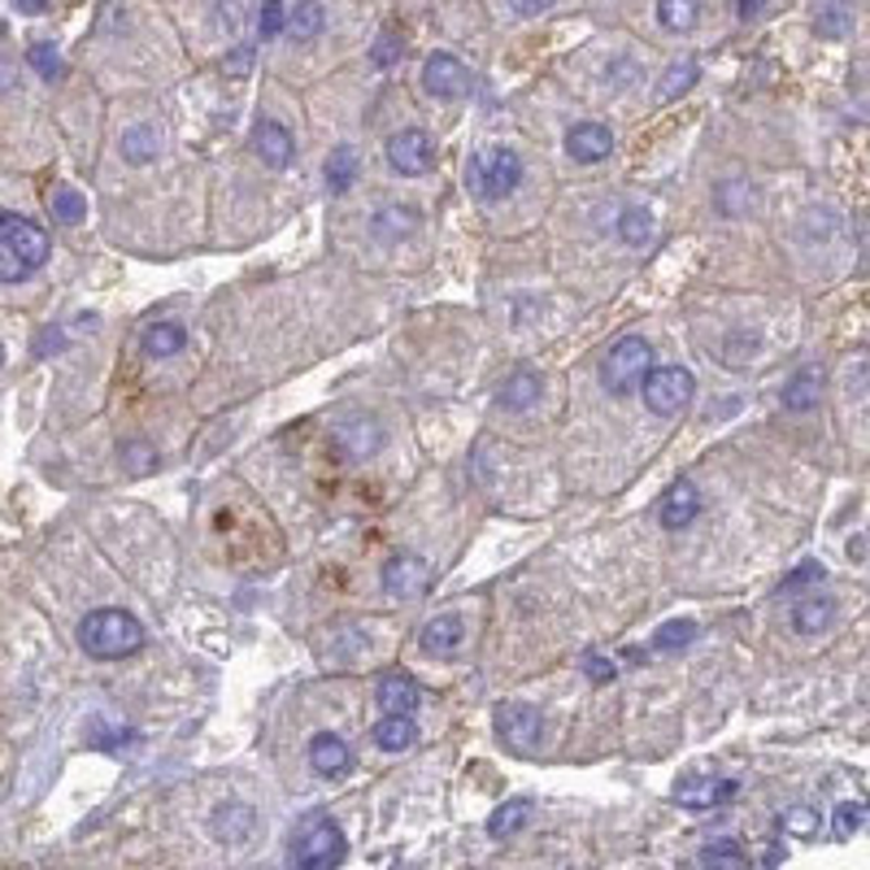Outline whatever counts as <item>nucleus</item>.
I'll use <instances>...</instances> for the list:
<instances>
[{
	"mask_svg": "<svg viewBox=\"0 0 870 870\" xmlns=\"http://www.w3.org/2000/svg\"><path fill=\"white\" fill-rule=\"evenodd\" d=\"M49 253H53V240L40 222L0 210V284H26L31 275L44 270Z\"/></svg>",
	"mask_w": 870,
	"mask_h": 870,
	"instance_id": "f257e3e1",
	"label": "nucleus"
},
{
	"mask_svg": "<svg viewBox=\"0 0 870 870\" xmlns=\"http://www.w3.org/2000/svg\"><path fill=\"white\" fill-rule=\"evenodd\" d=\"M78 645L96 661H123V657L145 649V627L127 609H114V605L109 609H92L78 623Z\"/></svg>",
	"mask_w": 870,
	"mask_h": 870,
	"instance_id": "f03ea898",
	"label": "nucleus"
},
{
	"mask_svg": "<svg viewBox=\"0 0 870 870\" xmlns=\"http://www.w3.org/2000/svg\"><path fill=\"white\" fill-rule=\"evenodd\" d=\"M344 853H349V840H344V831L331 823V818H309L305 827H300V836L291 840V867L296 870H331L344 862Z\"/></svg>",
	"mask_w": 870,
	"mask_h": 870,
	"instance_id": "7ed1b4c3",
	"label": "nucleus"
},
{
	"mask_svg": "<svg viewBox=\"0 0 870 870\" xmlns=\"http://www.w3.org/2000/svg\"><path fill=\"white\" fill-rule=\"evenodd\" d=\"M645 405L657 418H675L688 410V401L697 396V379L683 365H649V374L640 379Z\"/></svg>",
	"mask_w": 870,
	"mask_h": 870,
	"instance_id": "20e7f679",
	"label": "nucleus"
},
{
	"mask_svg": "<svg viewBox=\"0 0 870 870\" xmlns=\"http://www.w3.org/2000/svg\"><path fill=\"white\" fill-rule=\"evenodd\" d=\"M652 365V349L645 336H627V340H618L614 349H609V358L601 365V383H605V392H614V396H632L636 388H640V379L649 374Z\"/></svg>",
	"mask_w": 870,
	"mask_h": 870,
	"instance_id": "39448f33",
	"label": "nucleus"
},
{
	"mask_svg": "<svg viewBox=\"0 0 870 870\" xmlns=\"http://www.w3.org/2000/svg\"><path fill=\"white\" fill-rule=\"evenodd\" d=\"M470 188L484 197V201H506L509 192L522 183V157L509 152V148H484L475 161H470Z\"/></svg>",
	"mask_w": 870,
	"mask_h": 870,
	"instance_id": "423d86ee",
	"label": "nucleus"
},
{
	"mask_svg": "<svg viewBox=\"0 0 870 870\" xmlns=\"http://www.w3.org/2000/svg\"><path fill=\"white\" fill-rule=\"evenodd\" d=\"M388 166L396 170V174H405V179H418V174H427L435 166V145L427 131H396L392 140H388Z\"/></svg>",
	"mask_w": 870,
	"mask_h": 870,
	"instance_id": "0eeeda50",
	"label": "nucleus"
},
{
	"mask_svg": "<svg viewBox=\"0 0 870 870\" xmlns=\"http://www.w3.org/2000/svg\"><path fill=\"white\" fill-rule=\"evenodd\" d=\"M427 587H432V566L423 558H414V553H401V558H392L383 566V592L392 601H414Z\"/></svg>",
	"mask_w": 870,
	"mask_h": 870,
	"instance_id": "6e6552de",
	"label": "nucleus"
},
{
	"mask_svg": "<svg viewBox=\"0 0 870 870\" xmlns=\"http://www.w3.org/2000/svg\"><path fill=\"white\" fill-rule=\"evenodd\" d=\"M540 731H544V719L535 705H501L497 710V735L513 753H531L540 744Z\"/></svg>",
	"mask_w": 870,
	"mask_h": 870,
	"instance_id": "1a4fd4ad",
	"label": "nucleus"
},
{
	"mask_svg": "<svg viewBox=\"0 0 870 870\" xmlns=\"http://www.w3.org/2000/svg\"><path fill=\"white\" fill-rule=\"evenodd\" d=\"M210 831H214L217 845L240 849V845H248V840L257 836V809H253V805H244V800H226V805H217L214 809Z\"/></svg>",
	"mask_w": 870,
	"mask_h": 870,
	"instance_id": "9d476101",
	"label": "nucleus"
},
{
	"mask_svg": "<svg viewBox=\"0 0 870 870\" xmlns=\"http://www.w3.org/2000/svg\"><path fill=\"white\" fill-rule=\"evenodd\" d=\"M423 87L432 92L435 100H457V96L470 92V71L453 53H435L423 66Z\"/></svg>",
	"mask_w": 870,
	"mask_h": 870,
	"instance_id": "9b49d317",
	"label": "nucleus"
},
{
	"mask_svg": "<svg viewBox=\"0 0 870 870\" xmlns=\"http://www.w3.org/2000/svg\"><path fill=\"white\" fill-rule=\"evenodd\" d=\"M309 766H314V775H322V779H340V775L353 771V749L344 744V735L318 731V735L309 740Z\"/></svg>",
	"mask_w": 870,
	"mask_h": 870,
	"instance_id": "f8f14e48",
	"label": "nucleus"
},
{
	"mask_svg": "<svg viewBox=\"0 0 870 870\" xmlns=\"http://www.w3.org/2000/svg\"><path fill=\"white\" fill-rule=\"evenodd\" d=\"M740 784L735 779H710V775H692L675 788V805L683 809H719L726 800H735Z\"/></svg>",
	"mask_w": 870,
	"mask_h": 870,
	"instance_id": "ddd939ff",
	"label": "nucleus"
},
{
	"mask_svg": "<svg viewBox=\"0 0 870 870\" xmlns=\"http://www.w3.org/2000/svg\"><path fill=\"white\" fill-rule=\"evenodd\" d=\"M697 513H701V492H697V484H692V479H679V484H670V492L661 497L657 522H661L666 531H683Z\"/></svg>",
	"mask_w": 870,
	"mask_h": 870,
	"instance_id": "4468645a",
	"label": "nucleus"
},
{
	"mask_svg": "<svg viewBox=\"0 0 870 870\" xmlns=\"http://www.w3.org/2000/svg\"><path fill=\"white\" fill-rule=\"evenodd\" d=\"M566 152L580 161V166H596L614 152V131L605 123H580L566 131Z\"/></svg>",
	"mask_w": 870,
	"mask_h": 870,
	"instance_id": "2eb2a0df",
	"label": "nucleus"
},
{
	"mask_svg": "<svg viewBox=\"0 0 870 870\" xmlns=\"http://www.w3.org/2000/svg\"><path fill=\"white\" fill-rule=\"evenodd\" d=\"M374 701H379V710H383V714H414V710H418V701H423V692H418V683H414L405 670H392V675H383V679H379Z\"/></svg>",
	"mask_w": 870,
	"mask_h": 870,
	"instance_id": "dca6fc26",
	"label": "nucleus"
},
{
	"mask_svg": "<svg viewBox=\"0 0 870 870\" xmlns=\"http://www.w3.org/2000/svg\"><path fill=\"white\" fill-rule=\"evenodd\" d=\"M253 152L270 166V170H288L291 157H296V145H291L288 127H279V123H257L253 127Z\"/></svg>",
	"mask_w": 870,
	"mask_h": 870,
	"instance_id": "f3484780",
	"label": "nucleus"
},
{
	"mask_svg": "<svg viewBox=\"0 0 870 870\" xmlns=\"http://www.w3.org/2000/svg\"><path fill=\"white\" fill-rule=\"evenodd\" d=\"M466 645V623L461 614H439L423 627V652L432 657H453V652Z\"/></svg>",
	"mask_w": 870,
	"mask_h": 870,
	"instance_id": "a211bd4d",
	"label": "nucleus"
},
{
	"mask_svg": "<svg viewBox=\"0 0 870 870\" xmlns=\"http://www.w3.org/2000/svg\"><path fill=\"white\" fill-rule=\"evenodd\" d=\"M379 444H383L379 423H365V418H353V423H344V427L336 432V448H340L349 461H365Z\"/></svg>",
	"mask_w": 870,
	"mask_h": 870,
	"instance_id": "6ab92c4d",
	"label": "nucleus"
},
{
	"mask_svg": "<svg viewBox=\"0 0 870 870\" xmlns=\"http://www.w3.org/2000/svg\"><path fill=\"white\" fill-rule=\"evenodd\" d=\"M418 723L410 719V714H383L379 723H374V744L383 749V753H405V749H414L418 744Z\"/></svg>",
	"mask_w": 870,
	"mask_h": 870,
	"instance_id": "aec40b11",
	"label": "nucleus"
},
{
	"mask_svg": "<svg viewBox=\"0 0 870 870\" xmlns=\"http://www.w3.org/2000/svg\"><path fill=\"white\" fill-rule=\"evenodd\" d=\"M497 401H501V410H509V414L531 410V405L540 401V374H535V370H518V374H509L506 383H501V392H497Z\"/></svg>",
	"mask_w": 870,
	"mask_h": 870,
	"instance_id": "412c9836",
	"label": "nucleus"
},
{
	"mask_svg": "<svg viewBox=\"0 0 870 870\" xmlns=\"http://www.w3.org/2000/svg\"><path fill=\"white\" fill-rule=\"evenodd\" d=\"M836 623V601L831 596H809L793 609V632L797 636H823Z\"/></svg>",
	"mask_w": 870,
	"mask_h": 870,
	"instance_id": "4be33fe9",
	"label": "nucleus"
},
{
	"mask_svg": "<svg viewBox=\"0 0 870 870\" xmlns=\"http://www.w3.org/2000/svg\"><path fill=\"white\" fill-rule=\"evenodd\" d=\"M531 814H535V805H531L527 797L506 800V805L488 818V836H492V840H509V836H518V831L531 823Z\"/></svg>",
	"mask_w": 870,
	"mask_h": 870,
	"instance_id": "5701e85b",
	"label": "nucleus"
},
{
	"mask_svg": "<svg viewBox=\"0 0 870 870\" xmlns=\"http://www.w3.org/2000/svg\"><path fill=\"white\" fill-rule=\"evenodd\" d=\"M358 170H362V157H358V148L340 145L331 157H327V188L340 197V192H349L353 183H358Z\"/></svg>",
	"mask_w": 870,
	"mask_h": 870,
	"instance_id": "b1692460",
	"label": "nucleus"
},
{
	"mask_svg": "<svg viewBox=\"0 0 870 870\" xmlns=\"http://www.w3.org/2000/svg\"><path fill=\"white\" fill-rule=\"evenodd\" d=\"M818 392H823V379H818L814 370H800V374H793V379L784 383V410H788V414L814 410V405H818Z\"/></svg>",
	"mask_w": 870,
	"mask_h": 870,
	"instance_id": "393cba45",
	"label": "nucleus"
},
{
	"mask_svg": "<svg viewBox=\"0 0 870 870\" xmlns=\"http://www.w3.org/2000/svg\"><path fill=\"white\" fill-rule=\"evenodd\" d=\"M183 344H188V331L179 322H152L145 331L148 358H174V353H183Z\"/></svg>",
	"mask_w": 870,
	"mask_h": 870,
	"instance_id": "a878e982",
	"label": "nucleus"
},
{
	"mask_svg": "<svg viewBox=\"0 0 870 870\" xmlns=\"http://www.w3.org/2000/svg\"><path fill=\"white\" fill-rule=\"evenodd\" d=\"M157 148H161L157 127H148V123H136V127L123 131V157H127L131 166H148V161L157 157Z\"/></svg>",
	"mask_w": 870,
	"mask_h": 870,
	"instance_id": "bb28decb",
	"label": "nucleus"
},
{
	"mask_svg": "<svg viewBox=\"0 0 870 870\" xmlns=\"http://www.w3.org/2000/svg\"><path fill=\"white\" fill-rule=\"evenodd\" d=\"M370 226H374L379 240H401V235H410V231L418 226V210H410V205H388V210L374 214Z\"/></svg>",
	"mask_w": 870,
	"mask_h": 870,
	"instance_id": "cd10ccee",
	"label": "nucleus"
},
{
	"mask_svg": "<svg viewBox=\"0 0 870 870\" xmlns=\"http://www.w3.org/2000/svg\"><path fill=\"white\" fill-rule=\"evenodd\" d=\"M697 18H701V0H657V22L666 26V31H692L697 26Z\"/></svg>",
	"mask_w": 870,
	"mask_h": 870,
	"instance_id": "c85d7f7f",
	"label": "nucleus"
},
{
	"mask_svg": "<svg viewBox=\"0 0 870 870\" xmlns=\"http://www.w3.org/2000/svg\"><path fill=\"white\" fill-rule=\"evenodd\" d=\"M697 862H701V867L740 870V867H749V853H744V845H740V840L723 836V840H710V845L701 849V858H697Z\"/></svg>",
	"mask_w": 870,
	"mask_h": 870,
	"instance_id": "c756f323",
	"label": "nucleus"
},
{
	"mask_svg": "<svg viewBox=\"0 0 870 870\" xmlns=\"http://www.w3.org/2000/svg\"><path fill=\"white\" fill-rule=\"evenodd\" d=\"M618 240H623V244H632V248H645V244L652 240V214L649 210L627 205V210L618 214Z\"/></svg>",
	"mask_w": 870,
	"mask_h": 870,
	"instance_id": "7c9ffc66",
	"label": "nucleus"
},
{
	"mask_svg": "<svg viewBox=\"0 0 870 870\" xmlns=\"http://www.w3.org/2000/svg\"><path fill=\"white\" fill-rule=\"evenodd\" d=\"M697 78H701V66H697L692 57L675 62L670 71L661 74V83H657V100H675V96H683V92H688Z\"/></svg>",
	"mask_w": 870,
	"mask_h": 870,
	"instance_id": "2f4dec72",
	"label": "nucleus"
},
{
	"mask_svg": "<svg viewBox=\"0 0 870 870\" xmlns=\"http://www.w3.org/2000/svg\"><path fill=\"white\" fill-rule=\"evenodd\" d=\"M322 22H327L322 0H300V4L288 13V31L296 35V40H314V35L322 31Z\"/></svg>",
	"mask_w": 870,
	"mask_h": 870,
	"instance_id": "473e14b6",
	"label": "nucleus"
},
{
	"mask_svg": "<svg viewBox=\"0 0 870 870\" xmlns=\"http://www.w3.org/2000/svg\"><path fill=\"white\" fill-rule=\"evenodd\" d=\"M697 636H701V627H697L692 618H670V623H661V627L652 632V645H657V649H666V652H675V649H688Z\"/></svg>",
	"mask_w": 870,
	"mask_h": 870,
	"instance_id": "72a5a7b5",
	"label": "nucleus"
},
{
	"mask_svg": "<svg viewBox=\"0 0 870 870\" xmlns=\"http://www.w3.org/2000/svg\"><path fill=\"white\" fill-rule=\"evenodd\" d=\"M814 26H818L823 40H840V35L849 31V4H845V0H818Z\"/></svg>",
	"mask_w": 870,
	"mask_h": 870,
	"instance_id": "f704fd0d",
	"label": "nucleus"
},
{
	"mask_svg": "<svg viewBox=\"0 0 870 870\" xmlns=\"http://www.w3.org/2000/svg\"><path fill=\"white\" fill-rule=\"evenodd\" d=\"M818 827H823V818H818V809H809V805H793V809L779 814V831H788V836H797V840H814Z\"/></svg>",
	"mask_w": 870,
	"mask_h": 870,
	"instance_id": "c9c22d12",
	"label": "nucleus"
},
{
	"mask_svg": "<svg viewBox=\"0 0 870 870\" xmlns=\"http://www.w3.org/2000/svg\"><path fill=\"white\" fill-rule=\"evenodd\" d=\"M49 205H53V217L66 222V226H74V222L87 217V201H83V192H74V188H57V192L49 197Z\"/></svg>",
	"mask_w": 870,
	"mask_h": 870,
	"instance_id": "e433bc0d",
	"label": "nucleus"
},
{
	"mask_svg": "<svg viewBox=\"0 0 870 870\" xmlns=\"http://www.w3.org/2000/svg\"><path fill=\"white\" fill-rule=\"evenodd\" d=\"M862 827H867V800H845V805L836 809V836L849 840V836H858Z\"/></svg>",
	"mask_w": 870,
	"mask_h": 870,
	"instance_id": "4c0bfd02",
	"label": "nucleus"
},
{
	"mask_svg": "<svg viewBox=\"0 0 870 870\" xmlns=\"http://www.w3.org/2000/svg\"><path fill=\"white\" fill-rule=\"evenodd\" d=\"M123 466H127L131 475H148V470H157V453L148 448L145 439H127V444H123Z\"/></svg>",
	"mask_w": 870,
	"mask_h": 870,
	"instance_id": "58836bf2",
	"label": "nucleus"
},
{
	"mask_svg": "<svg viewBox=\"0 0 870 870\" xmlns=\"http://www.w3.org/2000/svg\"><path fill=\"white\" fill-rule=\"evenodd\" d=\"M26 62L35 66V74L40 78H62V57H57V49L53 44H31V53H26Z\"/></svg>",
	"mask_w": 870,
	"mask_h": 870,
	"instance_id": "ea45409f",
	"label": "nucleus"
},
{
	"mask_svg": "<svg viewBox=\"0 0 870 870\" xmlns=\"http://www.w3.org/2000/svg\"><path fill=\"white\" fill-rule=\"evenodd\" d=\"M279 31H288V9L279 0H266L262 4V18H257V35L262 40H275Z\"/></svg>",
	"mask_w": 870,
	"mask_h": 870,
	"instance_id": "a19ab883",
	"label": "nucleus"
},
{
	"mask_svg": "<svg viewBox=\"0 0 870 870\" xmlns=\"http://www.w3.org/2000/svg\"><path fill=\"white\" fill-rule=\"evenodd\" d=\"M823 580H827L823 562H800L797 571L779 583V592H800V587H814V583H823Z\"/></svg>",
	"mask_w": 870,
	"mask_h": 870,
	"instance_id": "79ce46f5",
	"label": "nucleus"
},
{
	"mask_svg": "<svg viewBox=\"0 0 870 870\" xmlns=\"http://www.w3.org/2000/svg\"><path fill=\"white\" fill-rule=\"evenodd\" d=\"M749 192H753V188H744V183H723V188H719V210H723V214H744V210L753 205Z\"/></svg>",
	"mask_w": 870,
	"mask_h": 870,
	"instance_id": "37998d69",
	"label": "nucleus"
},
{
	"mask_svg": "<svg viewBox=\"0 0 870 870\" xmlns=\"http://www.w3.org/2000/svg\"><path fill=\"white\" fill-rule=\"evenodd\" d=\"M583 675L592 683H609V679H618V666L609 657H601V652H583Z\"/></svg>",
	"mask_w": 870,
	"mask_h": 870,
	"instance_id": "c03bdc74",
	"label": "nucleus"
},
{
	"mask_svg": "<svg viewBox=\"0 0 870 870\" xmlns=\"http://www.w3.org/2000/svg\"><path fill=\"white\" fill-rule=\"evenodd\" d=\"M401 57V44H396V35H383L379 44H374V66H392Z\"/></svg>",
	"mask_w": 870,
	"mask_h": 870,
	"instance_id": "a18cd8bd",
	"label": "nucleus"
},
{
	"mask_svg": "<svg viewBox=\"0 0 870 870\" xmlns=\"http://www.w3.org/2000/svg\"><path fill=\"white\" fill-rule=\"evenodd\" d=\"M779 862H784V845L779 840H766L757 849V867H779Z\"/></svg>",
	"mask_w": 870,
	"mask_h": 870,
	"instance_id": "49530a36",
	"label": "nucleus"
},
{
	"mask_svg": "<svg viewBox=\"0 0 870 870\" xmlns=\"http://www.w3.org/2000/svg\"><path fill=\"white\" fill-rule=\"evenodd\" d=\"M731 4V13L740 18V22H749V18H757L762 9H766V0H726Z\"/></svg>",
	"mask_w": 870,
	"mask_h": 870,
	"instance_id": "de8ad7c7",
	"label": "nucleus"
},
{
	"mask_svg": "<svg viewBox=\"0 0 870 870\" xmlns=\"http://www.w3.org/2000/svg\"><path fill=\"white\" fill-rule=\"evenodd\" d=\"M549 4H553V0H509V9H513L518 18H540Z\"/></svg>",
	"mask_w": 870,
	"mask_h": 870,
	"instance_id": "09e8293b",
	"label": "nucleus"
},
{
	"mask_svg": "<svg viewBox=\"0 0 870 870\" xmlns=\"http://www.w3.org/2000/svg\"><path fill=\"white\" fill-rule=\"evenodd\" d=\"M13 9H18V13H26V18H35V13H44V9H49V0H13Z\"/></svg>",
	"mask_w": 870,
	"mask_h": 870,
	"instance_id": "8fccbe9b",
	"label": "nucleus"
},
{
	"mask_svg": "<svg viewBox=\"0 0 870 870\" xmlns=\"http://www.w3.org/2000/svg\"><path fill=\"white\" fill-rule=\"evenodd\" d=\"M40 353H49V349H62V336H40V344H35Z\"/></svg>",
	"mask_w": 870,
	"mask_h": 870,
	"instance_id": "3c124183",
	"label": "nucleus"
},
{
	"mask_svg": "<svg viewBox=\"0 0 870 870\" xmlns=\"http://www.w3.org/2000/svg\"><path fill=\"white\" fill-rule=\"evenodd\" d=\"M0 365H4V349H0Z\"/></svg>",
	"mask_w": 870,
	"mask_h": 870,
	"instance_id": "603ef678",
	"label": "nucleus"
}]
</instances>
